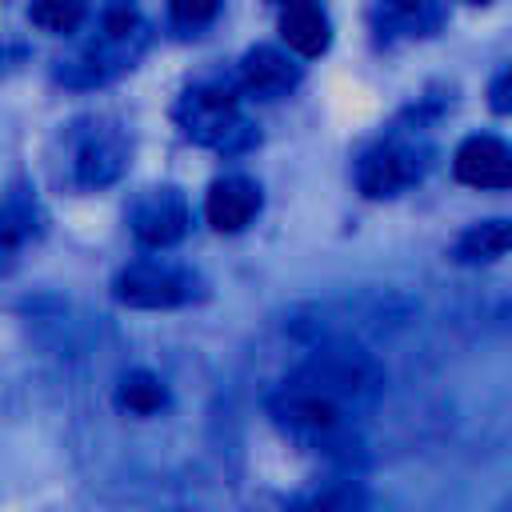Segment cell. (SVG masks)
I'll return each mask as SVG.
<instances>
[{
	"mask_svg": "<svg viewBox=\"0 0 512 512\" xmlns=\"http://www.w3.org/2000/svg\"><path fill=\"white\" fill-rule=\"evenodd\" d=\"M376 396L380 368L348 344H324L272 392L268 412L300 444L348 448L356 420L372 412Z\"/></svg>",
	"mask_w": 512,
	"mask_h": 512,
	"instance_id": "obj_1",
	"label": "cell"
},
{
	"mask_svg": "<svg viewBox=\"0 0 512 512\" xmlns=\"http://www.w3.org/2000/svg\"><path fill=\"white\" fill-rule=\"evenodd\" d=\"M144 44H148L144 16L128 0H116V4L104 8L100 28H96V40L84 44L80 56L64 60L56 68V76L64 84H104V80L120 76L124 68H132L136 56L144 52Z\"/></svg>",
	"mask_w": 512,
	"mask_h": 512,
	"instance_id": "obj_2",
	"label": "cell"
},
{
	"mask_svg": "<svg viewBox=\"0 0 512 512\" xmlns=\"http://www.w3.org/2000/svg\"><path fill=\"white\" fill-rule=\"evenodd\" d=\"M428 168H432V140L424 136V128H392L360 156L356 184L364 196L384 200L424 180Z\"/></svg>",
	"mask_w": 512,
	"mask_h": 512,
	"instance_id": "obj_3",
	"label": "cell"
},
{
	"mask_svg": "<svg viewBox=\"0 0 512 512\" xmlns=\"http://www.w3.org/2000/svg\"><path fill=\"white\" fill-rule=\"evenodd\" d=\"M176 124L188 140L220 152H240L256 140L248 120L240 116V100L228 84H196L176 100Z\"/></svg>",
	"mask_w": 512,
	"mask_h": 512,
	"instance_id": "obj_4",
	"label": "cell"
},
{
	"mask_svg": "<svg viewBox=\"0 0 512 512\" xmlns=\"http://www.w3.org/2000/svg\"><path fill=\"white\" fill-rule=\"evenodd\" d=\"M200 296V276L176 264L140 260L116 276V300L128 308H180Z\"/></svg>",
	"mask_w": 512,
	"mask_h": 512,
	"instance_id": "obj_5",
	"label": "cell"
},
{
	"mask_svg": "<svg viewBox=\"0 0 512 512\" xmlns=\"http://www.w3.org/2000/svg\"><path fill=\"white\" fill-rule=\"evenodd\" d=\"M124 164H128V136L116 124H92L76 144L72 176L80 188H104L120 180Z\"/></svg>",
	"mask_w": 512,
	"mask_h": 512,
	"instance_id": "obj_6",
	"label": "cell"
},
{
	"mask_svg": "<svg viewBox=\"0 0 512 512\" xmlns=\"http://www.w3.org/2000/svg\"><path fill=\"white\" fill-rule=\"evenodd\" d=\"M188 200L176 188H152L132 208V236L144 248H172L188 232Z\"/></svg>",
	"mask_w": 512,
	"mask_h": 512,
	"instance_id": "obj_7",
	"label": "cell"
},
{
	"mask_svg": "<svg viewBox=\"0 0 512 512\" xmlns=\"http://www.w3.org/2000/svg\"><path fill=\"white\" fill-rule=\"evenodd\" d=\"M368 20L380 40H416V36H436L444 28L448 4L444 0H372Z\"/></svg>",
	"mask_w": 512,
	"mask_h": 512,
	"instance_id": "obj_8",
	"label": "cell"
},
{
	"mask_svg": "<svg viewBox=\"0 0 512 512\" xmlns=\"http://www.w3.org/2000/svg\"><path fill=\"white\" fill-rule=\"evenodd\" d=\"M452 172L468 188H512V144L500 136H468L456 156Z\"/></svg>",
	"mask_w": 512,
	"mask_h": 512,
	"instance_id": "obj_9",
	"label": "cell"
},
{
	"mask_svg": "<svg viewBox=\"0 0 512 512\" xmlns=\"http://www.w3.org/2000/svg\"><path fill=\"white\" fill-rule=\"evenodd\" d=\"M264 196H260V184L248 180V176H224L208 188L204 196V216L216 232H240L252 224V216L260 212Z\"/></svg>",
	"mask_w": 512,
	"mask_h": 512,
	"instance_id": "obj_10",
	"label": "cell"
},
{
	"mask_svg": "<svg viewBox=\"0 0 512 512\" xmlns=\"http://www.w3.org/2000/svg\"><path fill=\"white\" fill-rule=\"evenodd\" d=\"M296 80H300V68L268 44L244 52V60H240V88L256 100H280L296 88Z\"/></svg>",
	"mask_w": 512,
	"mask_h": 512,
	"instance_id": "obj_11",
	"label": "cell"
},
{
	"mask_svg": "<svg viewBox=\"0 0 512 512\" xmlns=\"http://www.w3.org/2000/svg\"><path fill=\"white\" fill-rule=\"evenodd\" d=\"M280 36L300 56H320L328 48V40H332V24H328V16H324V8L316 0H284Z\"/></svg>",
	"mask_w": 512,
	"mask_h": 512,
	"instance_id": "obj_12",
	"label": "cell"
},
{
	"mask_svg": "<svg viewBox=\"0 0 512 512\" xmlns=\"http://www.w3.org/2000/svg\"><path fill=\"white\" fill-rule=\"evenodd\" d=\"M40 232V208L32 196L12 192L0 200V272L12 268V260L24 252L28 240H36Z\"/></svg>",
	"mask_w": 512,
	"mask_h": 512,
	"instance_id": "obj_13",
	"label": "cell"
},
{
	"mask_svg": "<svg viewBox=\"0 0 512 512\" xmlns=\"http://www.w3.org/2000/svg\"><path fill=\"white\" fill-rule=\"evenodd\" d=\"M512 252V220H480L456 240V260L460 264H488Z\"/></svg>",
	"mask_w": 512,
	"mask_h": 512,
	"instance_id": "obj_14",
	"label": "cell"
},
{
	"mask_svg": "<svg viewBox=\"0 0 512 512\" xmlns=\"http://www.w3.org/2000/svg\"><path fill=\"white\" fill-rule=\"evenodd\" d=\"M120 404L132 408V412H140V416H152V412H160L168 404V388L160 384V376L136 368V372H128L120 380Z\"/></svg>",
	"mask_w": 512,
	"mask_h": 512,
	"instance_id": "obj_15",
	"label": "cell"
},
{
	"mask_svg": "<svg viewBox=\"0 0 512 512\" xmlns=\"http://www.w3.org/2000/svg\"><path fill=\"white\" fill-rule=\"evenodd\" d=\"M32 24H40L44 32H56V36H68L84 24L88 16V0H32L28 8Z\"/></svg>",
	"mask_w": 512,
	"mask_h": 512,
	"instance_id": "obj_16",
	"label": "cell"
},
{
	"mask_svg": "<svg viewBox=\"0 0 512 512\" xmlns=\"http://www.w3.org/2000/svg\"><path fill=\"white\" fill-rule=\"evenodd\" d=\"M220 4H224V0H168L172 28L184 32V36H196L200 28H208V24L220 16Z\"/></svg>",
	"mask_w": 512,
	"mask_h": 512,
	"instance_id": "obj_17",
	"label": "cell"
},
{
	"mask_svg": "<svg viewBox=\"0 0 512 512\" xmlns=\"http://www.w3.org/2000/svg\"><path fill=\"white\" fill-rule=\"evenodd\" d=\"M488 104H492V112H500V116L512 112V64L492 76V84H488Z\"/></svg>",
	"mask_w": 512,
	"mask_h": 512,
	"instance_id": "obj_18",
	"label": "cell"
},
{
	"mask_svg": "<svg viewBox=\"0 0 512 512\" xmlns=\"http://www.w3.org/2000/svg\"><path fill=\"white\" fill-rule=\"evenodd\" d=\"M468 4H488V0H468Z\"/></svg>",
	"mask_w": 512,
	"mask_h": 512,
	"instance_id": "obj_19",
	"label": "cell"
}]
</instances>
